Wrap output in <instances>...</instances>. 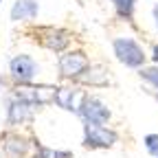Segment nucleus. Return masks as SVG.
Instances as JSON below:
<instances>
[{
	"label": "nucleus",
	"mask_w": 158,
	"mask_h": 158,
	"mask_svg": "<svg viewBox=\"0 0 158 158\" xmlns=\"http://www.w3.org/2000/svg\"><path fill=\"white\" fill-rule=\"evenodd\" d=\"M112 53L116 57L118 64H123L125 68H132V70H138L147 64V51L143 48V44L138 40L130 37V35H118L112 40Z\"/></svg>",
	"instance_id": "nucleus-1"
},
{
	"label": "nucleus",
	"mask_w": 158,
	"mask_h": 158,
	"mask_svg": "<svg viewBox=\"0 0 158 158\" xmlns=\"http://www.w3.org/2000/svg\"><path fill=\"white\" fill-rule=\"evenodd\" d=\"M84 125H110L112 123V108L99 94L86 92L79 101L77 114Z\"/></svg>",
	"instance_id": "nucleus-2"
},
{
	"label": "nucleus",
	"mask_w": 158,
	"mask_h": 158,
	"mask_svg": "<svg viewBox=\"0 0 158 158\" xmlns=\"http://www.w3.org/2000/svg\"><path fill=\"white\" fill-rule=\"evenodd\" d=\"M118 141H121V134L112 125H84L81 123V145L88 152L112 149L116 147Z\"/></svg>",
	"instance_id": "nucleus-3"
},
{
	"label": "nucleus",
	"mask_w": 158,
	"mask_h": 158,
	"mask_svg": "<svg viewBox=\"0 0 158 158\" xmlns=\"http://www.w3.org/2000/svg\"><path fill=\"white\" fill-rule=\"evenodd\" d=\"M88 66H90V57L81 48L64 51L57 57V73H59V79H64V81H75Z\"/></svg>",
	"instance_id": "nucleus-4"
},
{
	"label": "nucleus",
	"mask_w": 158,
	"mask_h": 158,
	"mask_svg": "<svg viewBox=\"0 0 158 158\" xmlns=\"http://www.w3.org/2000/svg\"><path fill=\"white\" fill-rule=\"evenodd\" d=\"M37 75H40V64L35 62V57L20 53L9 59V79L13 81V86L33 84Z\"/></svg>",
	"instance_id": "nucleus-5"
},
{
	"label": "nucleus",
	"mask_w": 158,
	"mask_h": 158,
	"mask_svg": "<svg viewBox=\"0 0 158 158\" xmlns=\"http://www.w3.org/2000/svg\"><path fill=\"white\" fill-rule=\"evenodd\" d=\"M35 108L29 106L27 101H22V99H18L13 94L7 97V125L11 130L15 127H22L27 123H33V118H35Z\"/></svg>",
	"instance_id": "nucleus-6"
},
{
	"label": "nucleus",
	"mask_w": 158,
	"mask_h": 158,
	"mask_svg": "<svg viewBox=\"0 0 158 158\" xmlns=\"http://www.w3.org/2000/svg\"><path fill=\"white\" fill-rule=\"evenodd\" d=\"M84 94H86V90L79 84H73V81L68 86H55V90H53V106H57L64 112L77 114L79 101H81Z\"/></svg>",
	"instance_id": "nucleus-7"
},
{
	"label": "nucleus",
	"mask_w": 158,
	"mask_h": 158,
	"mask_svg": "<svg viewBox=\"0 0 158 158\" xmlns=\"http://www.w3.org/2000/svg\"><path fill=\"white\" fill-rule=\"evenodd\" d=\"M40 44L51 53H64L70 46V33L59 27H40L35 31Z\"/></svg>",
	"instance_id": "nucleus-8"
},
{
	"label": "nucleus",
	"mask_w": 158,
	"mask_h": 158,
	"mask_svg": "<svg viewBox=\"0 0 158 158\" xmlns=\"http://www.w3.org/2000/svg\"><path fill=\"white\" fill-rule=\"evenodd\" d=\"M33 147V141L20 132H5L2 134V154L7 158H27Z\"/></svg>",
	"instance_id": "nucleus-9"
},
{
	"label": "nucleus",
	"mask_w": 158,
	"mask_h": 158,
	"mask_svg": "<svg viewBox=\"0 0 158 158\" xmlns=\"http://www.w3.org/2000/svg\"><path fill=\"white\" fill-rule=\"evenodd\" d=\"M73 84H79L81 88H108L110 86V73L106 66L90 64Z\"/></svg>",
	"instance_id": "nucleus-10"
},
{
	"label": "nucleus",
	"mask_w": 158,
	"mask_h": 158,
	"mask_svg": "<svg viewBox=\"0 0 158 158\" xmlns=\"http://www.w3.org/2000/svg\"><path fill=\"white\" fill-rule=\"evenodd\" d=\"M40 13V2L37 0H15L9 15H11V22H31L35 20Z\"/></svg>",
	"instance_id": "nucleus-11"
},
{
	"label": "nucleus",
	"mask_w": 158,
	"mask_h": 158,
	"mask_svg": "<svg viewBox=\"0 0 158 158\" xmlns=\"http://www.w3.org/2000/svg\"><path fill=\"white\" fill-rule=\"evenodd\" d=\"M33 158H75L70 149H59V147H51L40 141H33Z\"/></svg>",
	"instance_id": "nucleus-12"
},
{
	"label": "nucleus",
	"mask_w": 158,
	"mask_h": 158,
	"mask_svg": "<svg viewBox=\"0 0 158 158\" xmlns=\"http://www.w3.org/2000/svg\"><path fill=\"white\" fill-rule=\"evenodd\" d=\"M136 73H138V77H141L143 81L147 84V88H149L145 92L152 94L154 90H158V64H145L143 68H138Z\"/></svg>",
	"instance_id": "nucleus-13"
},
{
	"label": "nucleus",
	"mask_w": 158,
	"mask_h": 158,
	"mask_svg": "<svg viewBox=\"0 0 158 158\" xmlns=\"http://www.w3.org/2000/svg\"><path fill=\"white\" fill-rule=\"evenodd\" d=\"M136 2H138V0H112V5H114V11H116V15L121 18V20H125V22H130V20L134 18Z\"/></svg>",
	"instance_id": "nucleus-14"
},
{
	"label": "nucleus",
	"mask_w": 158,
	"mask_h": 158,
	"mask_svg": "<svg viewBox=\"0 0 158 158\" xmlns=\"http://www.w3.org/2000/svg\"><path fill=\"white\" fill-rule=\"evenodd\" d=\"M143 149L147 152V156L158 158V132H149L143 136Z\"/></svg>",
	"instance_id": "nucleus-15"
},
{
	"label": "nucleus",
	"mask_w": 158,
	"mask_h": 158,
	"mask_svg": "<svg viewBox=\"0 0 158 158\" xmlns=\"http://www.w3.org/2000/svg\"><path fill=\"white\" fill-rule=\"evenodd\" d=\"M152 20H154V29L158 33V0L154 2V7H152Z\"/></svg>",
	"instance_id": "nucleus-16"
},
{
	"label": "nucleus",
	"mask_w": 158,
	"mask_h": 158,
	"mask_svg": "<svg viewBox=\"0 0 158 158\" xmlns=\"http://www.w3.org/2000/svg\"><path fill=\"white\" fill-rule=\"evenodd\" d=\"M149 62L152 64H158V44H154L152 51H149Z\"/></svg>",
	"instance_id": "nucleus-17"
},
{
	"label": "nucleus",
	"mask_w": 158,
	"mask_h": 158,
	"mask_svg": "<svg viewBox=\"0 0 158 158\" xmlns=\"http://www.w3.org/2000/svg\"><path fill=\"white\" fill-rule=\"evenodd\" d=\"M152 97H154V101L158 103V90H154V92H152Z\"/></svg>",
	"instance_id": "nucleus-18"
},
{
	"label": "nucleus",
	"mask_w": 158,
	"mask_h": 158,
	"mask_svg": "<svg viewBox=\"0 0 158 158\" xmlns=\"http://www.w3.org/2000/svg\"><path fill=\"white\" fill-rule=\"evenodd\" d=\"M0 5H2V0H0Z\"/></svg>",
	"instance_id": "nucleus-19"
}]
</instances>
